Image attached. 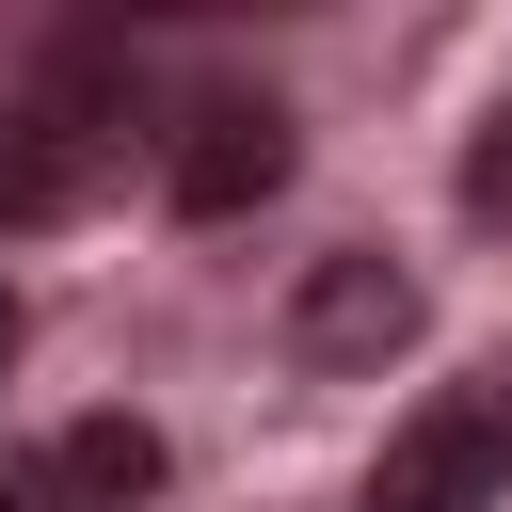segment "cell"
<instances>
[{
    "instance_id": "cell-6",
    "label": "cell",
    "mask_w": 512,
    "mask_h": 512,
    "mask_svg": "<svg viewBox=\"0 0 512 512\" xmlns=\"http://www.w3.org/2000/svg\"><path fill=\"white\" fill-rule=\"evenodd\" d=\"M464 208H480V224H512V112L464 144Z\"/></svg>"
},
{
    "instance_id": "cell-7",
    "label": "cell",
    "mask_w": 512,
    "mask_h": 512,
    "mask_svg": "<svg viewBox=\"0 0 512 512\" xmlns=\"http://www.w3.org/2000/svg\"><path fill=\"white\" fill-rule=\"evenodd\" d=\"M0 512H64V480H48V448H0Z\"/></svg>"
},
{
    "instance_id": "cell-1",
    "label": "cell",
    "mask_w": 512,
    "mask_h": 512,
    "mask_svg": "<svg viewBox=\"0 0 512 512\" xmlns=\"http://www.w3.org/2000/svg\"><path fill=\"white\" fill-rule=\"evenodd\" d=\"M496 496H512V400L496 384H448V400H416L384 432V464H368L352 512H496Z\"/></svg>"
},
{
    "instance_id": "cell-5",
    "label": "cell",
    "mask_w": 512,
    "mask_h": 512,
    "mask_svg": "<svg viewBox=\"0 0 512 512\" xmlns=\"http://www.w3.org/2000/svg\"><path fill=\"white\" fill-rule=\"evenodd\" d=\"M48 480H64V512H144L160 496V432L144 416H80V432H48Z\"/></svg>"
},
{
    "instance_id": "cell-2",
    "label": "cell",
    "mask_w": 512,
    "mask_h": 512,
    "mask_svg": "<svg viewBox=\"0 0 512 512\" xmlns=\"http://www.w3.org/2000/svg\"><path fill=\"white\" fill-rule=\"evenodd\" d=\"M416 272L400 256H304L288 272V352L304 368H384V352H416Z\"/></svg>"
},
{
    "instance_id": "cell-3",
    "label": "cell",
    "mask_w": 512,
    "mask_h": 512,
    "mask_svg": "<svg viewBox=\"0 0 512 512\" xmlns=\"http://www.w3.org/2000/svg\"><path fill=\"white\" fill-rule=\"evenodd\" d=\"M288 192V112L272 96H208L192 128H176V208L192 224H240V208H272Z\"/></svg>"
},
{
    "instance_id": "cell-4",
    "label": "cell",
    "mask_w": 512,
    "mask_h": 512,
    "mask_svg": "<svg viewBox=\"0 0 512 512\" xmlns=\"http://www.w3.org/2000/svg\"><path fill=\"white\" fill-rule=\"evenodd\" d=\"M96 176H112V128H80L64 96H16V112H0V240L96 208Z\"/></svg>"
},
{
    "instance_id": "cell-8",
    "label": "cell",
    "mask_w": 512,
    "mask_h": 512,
    "mask_svg": "<svg viewBox=\"0 0 512 512\" xmlns=\"http://www.w3.org/2000/svg\"><path fill=\"white\" fill-rule=\"evenodd\" d=\"M16 352H32V320H16V288H0V368H16Z\"/></svg>"
}]
</instances>
